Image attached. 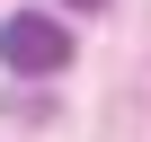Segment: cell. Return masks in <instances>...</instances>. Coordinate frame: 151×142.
I'll return each mask as SVG.
<instances>
[{
    "instance_id": "obj_1",
    "label": "cell",
    "mask_w": 151,
    "mask_h": 142,
    "mask_svg": "<svg viewBox=\"0 0 151 142\" xmlns=\"http://www.w3.org/2000/svg\"><path fill=\"white\" fill-rule=\"evenodd\" d=\"M0 62H9L18 80L62 71V62H71V27H62V18H45V9H18L9 27H0Z\"/></svg>"
},
{
    "instance_id": "obj_2",
    "label": "cell",
    "mask_w": 151,
    "mask_h": 142,
    "mask_svg": "<svg viewBox=\"0 0 151 142\" xmlns=\"http://www.w3.org/2000/svg\"><path fill=\"white\" fill-rule=\"evenodd\" d=\"M62 9H98V0H62Z\"/></svg>"
}]
</instances>
